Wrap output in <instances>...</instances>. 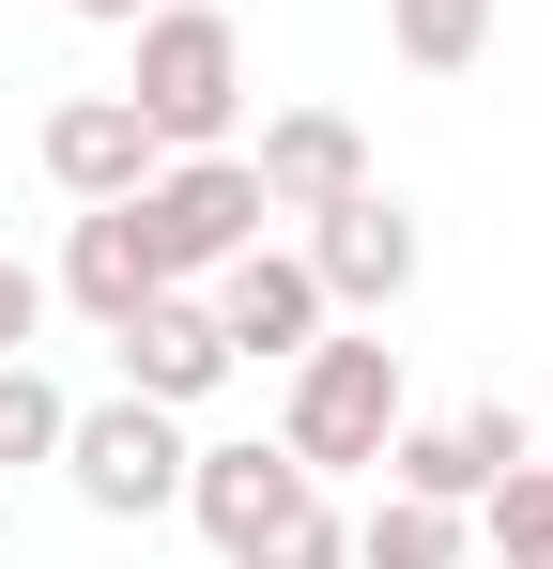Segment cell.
Masks as SVG:
<instances>
[{
    "label": "cell",
    "mask_w": 553,
    "mask_h": 569,
    "mask_svg": "<svg viewBox=\"0 0 553 569\" xmlns=\"http://www.w3.org/2000/svg\"><path fill=\"white\" fill-rule=\"evenodd\" d=\"M123 108H139L170 154H231V123H247V31H231L215 0H154V16H139Z\"/></svg>",
    "instance_id": "obj_1"
},
{
    "label": "cell",
    "mask_w": 553,
    "mask_h": 569,
    "mask_svg": "<svg viewBox=\"0 0 553 569\" xmlns=\"http://www.w3.org/2000/svg\"><path fill=\"white\" fill-rule=\"evenodd\" d=\"M415 416V385H400V339H308L292 355V400H276V447L308 477H354V462H384V431Z\"/></svg>",
    "instance_id": "obj_2"
},
{
    "label": "cell",
    "mask_w": 553,
    "mask_h": 569,
    "mask_svg": "<svg viewBox=\"0 0 553 569\" xmlns=\"http://www.w3.org/2000/svg\"><path fill=\"white\" fill-rule=\"evenodd\" d=\"M62 477H78V508H108V523H154V508H184V416L170 400H78L62 416Z\"/></svg>",
    "instance_id": "obj_3"
},
{
    "label": "cell",
    "mask_w": 553,
    "mask_h": 569,
    "mask_svg": "<svg viewBox=\"0 0 553 569\" xmlns=\"http://www.w3.org/2000/svg\"><path fill=\"white\" fill-rule=\"evenodd\" d=\"M262 170L247 154H154V186H139V231H154V262L170 278H215L231 247H262Z\"/></svg>",
    "instance_id": "obj_4"
},
{
    "label": "cell",
    "mask_w": 553,
    "mask_h": 569,
    "mask_svg": "<svg viewBox=\"0 0 553 569\" xmlns=\"http://www.w3.org/2000/svg\"><path fill=\"white\" fill-rule=\"evenodd\" d=\"M200 308H215V339H231V370H292L339 308H323V278H308V247H231L215 278H200Z\"/></svg>",
    "instance_id": "obj_5"
},
{
    "label": "cell",
    "mask_w": 553,
    "mask_h": 569,
    "mask_svg": "<svg viewBox=\"0 0 553 569\" xmlns=\"http://www.w3.org/2000/svg\"><path fill=\"white\" fill-rule=\"evenodd\" d=\"M415 262H431V247H415V216H400L384 170H369L354 200H323V216H308V278H323V308H369V323H384V308L415 292Z\"/></svg>",
    "instance_id": "obj_6"
},
{
    "label": "cell",
    "mask_w": 553,
    "mask_h": 569,
    "mask_svg": "<svg viewBox=\"0 0 553 569\" xmlns=\"http://www.w3.org/2000/svg\"><path fill=\"white\" fill-rule=\"evenodd\" d=\"M507 462H539V431L507 400H461V416H400L384 431V492H431V508H476Z\"/></svg>",
    "instance_id": "obj_7"
},
{
    "label": "cell",
    "mask_w": 553,
    "mask_h": 569,
    "mask_svg": "<svg viewBox=\"0 0 553 569\" xmlns=\"http://www.w3.org/2000/svg\"><path fill=\"white\" fill-rule=\"evenodd\" d=\"M108 355H123V385H139V400H170V416H200V400L231 385V339H215V308H200V278L139 292V308L108 323Z\"/></svg>",
    "instance_id": "obj_8"
},
{
    "label": "cell",
    "mask_w": 553,
    "mask_h": 569,
    "mask_svg": "<svg viewBox=\"0 0 553 569\" xmlns=\"http://www.w3.org/2000/svg\"><path fill=\"white\" fill-rule=\"evenodd\" d=\"M308 492H323V477L292 462V447H184V508H200V539H215L231 569L262 555L276 523L308 508Z\"/></svg>",
    "instance_id": "obj_9"
},
{
    "label": "cell",
    "mask_w": 553,
    "mask_h": 569,
    "mask_svg": "<svg viewBox=\"0 0 553 569\" xmlns=\"http://www.w3.org/2000/svg\"><path fill=\"white\" fill-rule=\"evenodd\" d=\"M154 154H170V139H154L123 93H62V108H47V186H62V200H139Z\"/></svg>",
    "instance_id": "obj_10"
},
{
    "label": "cell",
    "mask_w": 553,
    "mask_h": 569,
    "mask_svg": "<svg viewBox=\"0 0 553 569\" xmlns=\"http://www.w3.org/2000/svg\"><path fill=\"white\" fill-rule=\"evenodd\" d=\"M139 292H170L154 231H139V200H78V231H62V278H47V308H78V323H123Z\"/></svg>",
    "instance_id": "obj_11"
},
{
    "label": "cell",
    "mask_w": 553,
    "mask_h": 569,
    "mask_svg": "<svg viewBox=\"0 0 553 569\" xmlns=\"http://www.w3.org/2000/svg\"><path fill=\"white\" fill-rule=\"evenodd\" d=\"M247 170H262L276 216H323V200L369 186V139H354V108H276L262 139H247Z\"/></svg>",
    "instance_id": "obj_12"
},
{
    "label": "cell",
    "mask_w": 553,
    "mask_h": 569,
    "mask_svg": "<svg viewBox=\"0 0 553 569\" xmlns=\"http://www.w3.org/2000/svg\"><path fill=\"white\" fill-rule=\"evenodd\" d=\"M354 569H461V508H431V492L354 508Z\"/></svg>",
    "instance_id": "obj_13"
},
{
    "label": "cell",
    "mask_w": 553,
    "mask_h": 569,
    "mask_svg": "<svg viewBox=\"0 0 553 569\" xmlns=\"http://www.w3.org/2000/svg\"><path fill=\"white\" fill-rule=\"evenodd\" d=\"M62 416H78V400H62V385L31 370V355H0V477H31V462H62Z\"/></svg>",
    "instance_id": "obj_14"
},
{
    "label": "cell",
    "mask_w": 553,
    "mask_h": 569,
    "mask_svg": "<svg viewBox=\"0 0 553 569\" xmlns=\"http://www.w3.org/2000/svg\"><path fill=\"white\" fill-rule=\"evenodd\" d=\"M384 31H400L415 78H461V62L492 47V0H384Z\"/></svg>",
    "instance_id": "obj_15"
},
{
    "label": "cell",
    "mask_w": 553,
    "mask_h": 569,
    "mask_svg": "<svg viewBox=\"0 0 553 569\" xmlns=\"http://www.w3.org/2000/svg\"><path fill=\"white\" fill-rule=\"evenodd\" d=\"M476 523H492L507 569H553V462H507L492 492H476Z\"/></svg>",
    "instance_id": "obj_16"
},
{
    "label": "cell",
    "mask_w": 553,
    "mask_h": 569,
    "mask_svg": "<svg viewBox=\"0 0 553 569\" xmlns=\"http://www.w3.org/2000/svg\"><path fill=\"white\" fill-rule=\"evenodd\" d=\"M247 569H354V523H339V508L308 492V508H292V523H276V539H262Z\"/></svg>",
    "instance_id": "obj_17"
},
{
    "label": "cell",
    "mask_w": 553,
    "mask_h": 569,
    "mask_svg": "<svg viewBox=\"0 0 553 569\" xmlns=\"http://www.w3.org/2000/svg\"><path fill=\"white\" fill-rule=\"evenodd\" d=\"M31 323H47V278H31V262L0 247V355H31Z\"/></svg>",
    "instance_id": "obj_18"
},
{
    "label": "cell",
    "mask_w": 553,
    "mask_h": 569,
    "mask_svg": "<svg viewBox=\"0 0 553 569\" xmlns=\"http://www.w3.org/2000/svg\"><path fill=\"white\" fill-rule=\"evenodd\" d=\"M78 16H92V31H139V16H154V0H78Z\"/></svg>",
    "instance_id": "obj_19"
},
{
    "label": "cell",
    "mask_w": 553,
    "mask_h": 569,
    "mask_svg": "<svg viewBox=\"0 0 553 569\" xmlns=\"http://www.w3.org/2000/svg\"><path fill=\"white\" fill-rule=\"evenodd\" d=\"M539 462H553V447H539Z\"/></svg>",
    "instance_id": "obj_20"
}]
</instances>
